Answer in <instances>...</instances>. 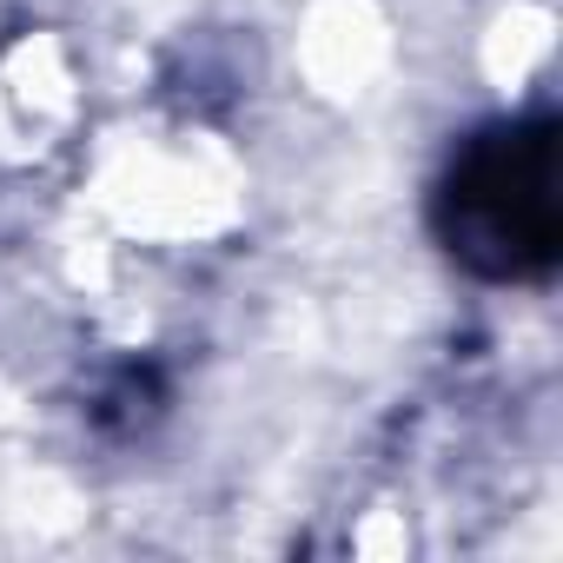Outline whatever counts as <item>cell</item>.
I'll return each mask as SVG.
<instances>
[{
    "label": "cell",
    "mask_w": 563,
    "mask_h": 563,
    "mask_svg": "<svg viewBox=\"0 0 563 563\" xmlns=\"http://www.w3.org/2000/svg\"><path fill=\"white\" fill-rule=\"evenodd\" d=\"M451 252L477 258L484 272H537L556 245V199H550V126H510L464 153L451 192Z\"/></svg>",
    "instance_id": "6da1fadb"
}]
</instances>
